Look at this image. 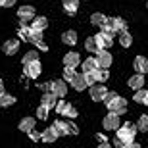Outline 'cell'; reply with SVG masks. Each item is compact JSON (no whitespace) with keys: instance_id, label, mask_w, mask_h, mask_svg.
<instances>
[{"instance_id":"cell-1","label":"cell","mask_w":148,"mask_h":148,"mask_svg":"<svg viewBox=\"0 0 148 148\" xmlns=\"http://www.w3.org/2000/svg\"><path fill=\"white\" fill-rule=\"evenodd\" d=\"M106 106H108V110L110 112H115V114H125L127 110V100L125 98H121L119 94H115V92H108V96H106Z\"/></svg>"},{"instance_id":"cell-2","label":"cell","mask_w":148,"mask_h":148,"mask_svg":"<svg viewBox=\"0 0 148 148\" xmlns=\"http://www.w3.org/2000/svg\"><path fill=\"white\" fill-rule=\"evenodd\" d=\"M135 135H137V127L133 123H123V125L115 131V138H119L123 144H129V143H135Z\"/></svg>"},{"instance_id":"cell-3","label":"cell","mask_w":148,"mask_h":148,"mask_svg":"<svg viewBox=\"0 0 148 148\" xmlns=\"http://www.w3.org/2000/svg\"><path fill=\"white\" fill-rule=\"evenodd\" d=\"M102 125H104L106 131H117V129L121 127V115L115 114V112H110V114L104 117Z\"/></svg>"},{"instance_id":"cell-4","label":"cell","mask_w":148,"mask_h":148,"mask_svg":"<svg viewBox=\"0 0 148 148\" xmlns=\"http://www.w3.org/2000/svg\"><path fill=\"white\" fill-rule=\"evenodd\" d=\"M108 92H110V90H108L102 83H96V85L90 87V98H92L94 102H102V100H106Z\"/></svg>"},{"instance_id":"cell-5","label":"cell","mask_w":148,"mask_h":148,"mask_svg":"<svg viewBox=\"0 0 148 148\" xmlns=\"http://www.w3.org/2000/svg\"><path fill=\"white\" fill-rule=\"evenodd\" d=\"M94 38H96V44H98L100 50H108L114 44V35H108L104 31H98V33L94 35Z\"/></svg>"},{"instance_id":"cell-6","label":"cell","mask_w":148,"mask_h":148,"mask_svg":"<svg viewBox=\"0 0 148 148\" xmlns=\"http://www.w3.org/2000/svg\"><path fill=\"white\" fill-rule=\"evenodd\" d=\"M56 112L62 114V115H66V117H69V119L77 117V110L69 104V102H64V100H58V104H56Z\"/></svg>"},{"instance_id":"cell-7","label":"cell","mask_w":148,"mask_h":148,"mask_svg":"<svg viewBox=\"0 0 148 148\" xmlns=\"http://www.w3.org/2000/svg\"><path fill=\"white\" fill-rule=\"evenodd\" d=\"M96 62H98L100 67L108 69V67L112 66V62H114V56H112L108 50H98V52H96Z\"/></svg>"},{"instance_id":"cell-8","label":"cell","mask_w":148,"mask_h":148,"mask_svg":"<svg viewBox=\"0 0 148 148\" xmlns=\"http://www.w3.org/2000/svg\"><path fill=\"white\" fill-rule=\"evenodd\" d=\"M17 17L21 19V23L33 21L35 19V8L33 6H21V8L17 10Z\"/></svg>"},{"instance_id":"cell-9","label":"cell","mask_w":148,"mask_h":148,"mask_svg":"<svg viewBox=\"0 0 148 148\" xmlns=\"http://www.w3.org/2000/svg\"><path fill=\"white\" fill-rule=\"evenodd\" d=\"M40 71H42V66H40V62H31V64H27L25 66V75L29 77V79H37L38 75H40Z\"/></svg>"},{"instance_id":"cell-10","label":"cell","mask_w":148,"mask_h":148,"mask_svg":"<svg viewBox=\"0 0 148 148\" xmlns=\"http://www.w3.org/2000/svg\"><path fill=\"white\" fill-rule=\"evenodd\" d=\"M52 92L58 96V98H64L67 94V83L64 79H58V81H52Z\"/></svg>"},{"instance_id":"cell-11","label":"cell","mask_w":148,"mask_h":148,"mask_svg":"<svg viewBox=\"0 0 148 148\" xmlns=\"http://www.w3.org/2000/svg\"><path fill=\"white\" fill-rule=\"evenodd\" d=\"M19 50V40L17 38H10V40H6L4 44H2V52H4L6 56H14Z\"/></svg>"},{"instance_id":"cell-12","label":"cell","mask_w":148,"mask_h":148,"mask_svg":"<svg viewBox=\"0 0 148 148\" xmlns=\"http://www.w3.org/2000/svg\"><path fill=\"white\" fill-rule=\"evenodd\" d=\"M133 67H135V71L140 73V75L148 73V58H144V56H137L135 62H133Z\"/></svg>"},{"instance_id":"cell-13","label":"cell","mask_w":148,"mask_h":148,"mask_svg":"<svg viewBox=\"0 0 148 148\" xmlns=\"http://www.w3.org/2000/svg\"><path fill=\"white\" fill-rule=\"evenodd\" d=\"M127 85H129V88H133L135 92H137V90H140V88H144V75L137 73V75L129 77V81H127Z\"/></svg>"},{"instance_id":"cell-14","label":"cell","mask_w":148,"mask_h":148,"mask_svg":"<svg viewBox=\"0 0 148 148\" xmlns=\"http://www.w3.org/2000/svg\"><path fill=\"white\" fill-rule=\"evenodd\" d=\"M79 64H81V58H79L77 52H67V54L64 56V66L66 67H73V69H75Z\"/></svg>"},{"instance_id":"cell-15","label":"cell","mask_w":148,"mask_h":148,"mask_svg":"<svg viewBox=\"0 0 148 148\" xmlns=\"http://www.w3.org/2000/svg\"><path fill=\"white\" fill-rule=\"evenodd\" d=\"M40 102H42L40 106H46L48 110H52V108H56V104H58V96H56L54 92H44Z\"/></svg>"},{"instance_id":"cell-16","label":"cell","mask_w":148,"mask_h":148,"mask_svg":"<svg viewBox=\"0 0 148 148\" xmlns=\"http://www.w3.org/2000/svg\"><path fill=\"white\" fill-rule=\"evenodd\" d=\"M98 67L100 66H98V62H96L94 56H90V58H87V60L83 62V73H94Z\"/></svg>"},{"instance_id":"cell-17","label":"cell","mask_w":148,"mask_h":148,"mask_svg":"<svg viewBox=\"0 0 148 148\" xmlns=\"http://www.w3.org/2000/svg\"><path fill=\"white\" fill-rule=\"evenodd\" d=\"M46 25H48V19H46V17H42V16L35 17L33 21H31V29H33V31H37V33H42L44 29H46Z\"/></svg>"},{"instance_id":"cell-18","label":"cell","mask_w":148,"mask_h":148,"mask_svg":"<svg viewBox=\"0 0 148 148\" xmlns=\"http://www.w3.org/2000/svg\"><path fill=\"white\" fill-rule=\"evenodd\" d=\"M71 87L75 88V90H83V88H87V87H88L87 79H85V73H77V75L73 77V81H71Z\"/></svg>"},{"instance_id":"cell-19","label":"cell","mask_w":148,"mask_h":148,"mask_svg":"<svg viewBox=\"0 0 148 148\" xmlns=\"http://www.w3.org/2000/svg\"><path fill=\"white\" fill-rule=\"evenodd\" d=\"M58 137H60V133L54 129V125L48 127V129H44V133H42V140H44V143H48V144L50 143H56Z\"/></svg>"},{"instance_id":"cell-20","label":"cell","mask_w":148,"mask_h":148,"mask_svg":"<svg viewBox=\"0 0 148 148\" xmlns=\"http://www.w3.org/2000/svg\"><path fill=\"white\" fill-rule=\"evenodd\" d=\"M35 117H23L21 121H19V131L21 133H31L35 129Z\"/></svg>"},{"instance_id":"cell-21","label":"cell","mask_w":148,"mask_h":148,"mask_svg":"<svg viewBox=\"0 0 148 148\" xmlns=\"http://www.w3.org/2000/svg\"><path fill=\"white\" fill-rule=\"evenodd\" d=\"M110 25L114 29V33H123L127 31L125 29V19H121V17H110Z\"/></svg>"},{"instance_id":"cell-22","label":"cell","mask_w":148,"mask_h":148,"mask_svg":"<svg viewBox=\"0 0 148 148\" xmlns=\"http://www.w3.org/2000/svg\"><path fill=\"white\" fill-rule=\"evenodd\" d=\"M62 4H64V10H66L69 16H73L77 12V8H79V0H62Z\"/></svg>"},{"instance_id":"cell-23","label":"cell","mask_w":148,"mask_h":148,"mask_svg":"<svg viewBox=\"0 0 148 148\" xmlns=\"http://www.w3.org/2000/svg\"><path fill=\"white\" fill-rule=\"evenodd\" d=\"M108 21V17L104 16V14H98V12H94L92 16H90V23H92L94 27H102V25H104V23Z\"/></svg>"},{"instance_id":"cell-24","label":"cell","mask_w":148,"mask_h":148,"mask_svg":"<svg viewBox=\"0 0 148 148\" xmlns=\"http://www.w3.org/2000/svg\"><path fill=\"white\" fill-rule=\"evenodd\" d=\"M62 42L69 44V46L77 44V33H75V31H66V33L62 35Z\"/></svg>"},{"instance_id":"cell-25","label":"cell","mask_w":148,"mask_h":148,"mask_svg":"<svg viewBox=\"0 0 148 148\" xmlns=\"http://www.w3.org/2000/svg\"><path fill=\"white\" fill-rule=\"evenodd\" d=\"M94 77H96V83H106L110 79V71L104 69V67H98V69L94 71Z\"/></svg>"},{"instance_id":"cell-26","label":"cell","mask_w":148,"mask_h":148,"mask_svg":"<svg viewBox=\"0 0 148 148\" xmlns=\"http://www.w3.org/2000/svg\"><path fill=\"white\" fill-rule=\"evenodd\" d=\"M133 100H135L137 104H146V102H148V90H146V88L137 90V92H135V96H133Z\"/></svg>"},{"instance_id":"cell-27","label":"cell","mask_w":148,"mask_h":148,"mask_svg":"<svg viewBox=\"0 0 148 148\" xmlns=\"http://www.w3.org/2000/svg\"><path fill=\"white\" fill-rule=\"evenodd\" d=\"M54 129L60 135H69V131H67V121L66 119H56L54 121Z\"/></svg>"},{"instance_id":"cell-28","label":"cell","mask_w":148,"mask_h":148,"mask_svg":"<svg viewBox=\"0 0 148 148\" xmlns=\"http://www.w3.org/2000/svg\"><path fill=\"white\" fill-rule=\"evenodd\" d=\"M119 44L121 46H125V48H129L133 44V37L129 31H123V33H119Z\"/></svg>"},{"instance_id":"cell-29","label":"cell","mask_w":148,"mask_h":148,"mask_svg":"<svg viewBox=\"0 0 148 148\" xmlns=\"http://www.w3.org/2000/svg\"><path fill=\"white\" fill-rule=\"evenodd\" d=\"M31 33H33L31 25H27V23H21V27H19V37H21L23 40H29V38H31Z\"/></svg>"},{"instance_id":"cell-30","label":"cell","mask_w":148,"mask_h":148,"mask_svg":"<svg viewBox=\"0 0 148 148\" xmlns=\"http://www.w3.org/2000/svg\"><path fill=\"white\" fill-rule=\"evenodd\" d=\"M37 60H38V52L37 50H29L27 54L23 56V66H27L31 62H37Z\"/></svg>"},{"instance_id":"cell-31","label":"cell","mask_w":148,"mask_h":148,"mask_svg":"<svg viewBox=\"0 0 148 148\" xmlns=\"http://www.w3.org/2000/svg\"><path fill=\"white\" fill-rule=\"evenodd\" d=\"M85 48L88 50V52H94V54H96V52H98V44H96V38L94 37H88L87 38V42H85Z\"/></svg>"},{"instance_id":"cell-32","label":"cell","mask_w":148,"mask_h":148,"mask_svg":"<svg viewBox=\"0 0 148 148\" xmlns=\"http://www.w3.org/2000/svg\"><path fill=\"white\" fill-rule=\"evenodd\" d=\"M137 129H138V131H144V133H148V115H146V114H143L140 117H138Z\"/></svg>"},{"instance_id":"cell-33","label":"cell","mask_w":148,"mask_h":148,"mask_svg":"<svg viewBox=\"0 0 148 148\" xmlns=\"http://www.w3.org/2000/svg\"><path fill=\"white\" fill-rule=\"evenodd\" d=\"M14 102H16V98H14L12 94H6V92H4L2 96H0V106H4V108H8V106H12Z\"/></svg>"},{"instance_id":"cell-34","label":"cell","mask_w":148,"mask_h":148,"mask_svg":"<svg viewBox=\"0 0 148 148\" xmlns=\"http://www.w3.org/2000/svg\"><path fill=\"white\" fill-rule=\"evenodd\" d=\"M75 75H77V73H75L73 67H64V81H66V83H71Z\"/></svg>"},{"instance_id":"cell-35","label":"cell","mask_w":148,"mask_h":148,"mask_svg":"<svg viewBox=\"0 0 148 148\" xmlns=\"http://www.w3.org/2000/svg\"><path fill=\"white\" fill-rule=\"evenodd\" d=\"M29 42H33V44H40V42H44L42 40V33H37V31H33V33H31V38H29Z\"/></svg>"},{"instance_id":"cell-36","label":"cell","mask_w":148,"mask_h":148,"mask_svg":"<svg viewBox=\"0 0 148 148\" xmlns=\"http://www.w3.org/2000/svg\"><path fill=\"white\" fill-rule=\"evenodd\" d=\"M48 108H46V106H40V108H38L37 110V117L38 119H46V117H48Z\"/></svg>"},{"instance_id":"cell-37","label":"cell","mask_w":148,"mask_h":148,"mask_svg":"<svg viewBox=\"0 0 148 148\" xmlns=\"http://www.w3.org/2000/svg\"><path fill=\"white\" fill-rule=\"evenodd\" d=\"M85 79H87L88 87H92V85H96V77H94V73H85Z\"/></svg>"},{"instance_id":"cell-38","label":"cell","mask_w":148,"mask_h":148,"mask_svg":"<svg viewBox=\"0 0 148 148\" xmlns=\"http://www.w3.org/2000/svg\"><path fill=\"white\" fill-rule=\"evenodd\" d=\"M67 131H69V135H77L79 129H77V125L73 123V121H67Z\"/></svg>"},{"instance_id":"cell-39","label":"cell","mask_w":148,"mask_h":148,"mask_svg":"<svg viewBox=\"0 0 148 148\" xmlns=\"http://www.w3.org/2000/svg\"><path fill=\"white\" fill-rule=\"evenodd\" d=\"M29 137H31V140H42V133H37L33 129V131L29 133Z\"/></svg>"},{"instance_id":"cell-40","label":"cell","mask_w":148,"mask_h":148,"mask_svg":"<svg viewBox=\"0 0 148 148\" xmlns=\"http://www.w3.org/2000/svg\"><path fill=\"white\" fill-rule=\"evenodd\" d=\"M123 148H143L140 144H137V143H129V144H125Z\"/></svg>"},{"instance_id":"cell-41","label":"cell","mask_w":148,"mask_h":148,"mask_svg":"<svg viewBox=\"0 0 148 148\" xmlns=\"http://www.w3.org/2000/svg\"><path fill=\"white\" fill-rule=\"evenodd\" d=\"M114 146H115V148H123V146H125V144L121 143L119 138H115V140H114Z\"/></svg>"},{"instance_id":"cell-42","label":"cell","mask_w":148,"mask_h":148,"mask_svg":"<svg viewBox=\"0 0 148 148\" xmlns=\"http://www.w3.org/2000/svg\"><path fill=\"white\" fill-rule=\"evenodd\" d=\"M16 4V0H4V6L6 8H10V6H14Z\"/></svg>"},{"instance_id":"cell-43","label":"cell","mask_w":148,"mask_h":148,"mask_svg":"<svg viewBox=\"0 0 148 148\" xmlns=\"http://www.w3.org/2000/svg\"><path fill=\"white\" fill-rule=\"evenodd\" d=\"M98 148H114V146H112L110 143H100V144H98Z\"/></svg>"},{"instance_id":"cell-44","label":"cell","mask_w":148,"mask_h":148,"mask_svg":"<svg viewBox=\"0 0 148 148\" xmlns=\"http://www.w3.org/2000/svg\"><path fill=\"white\" fill-rule=\"evenodd\" d=\"M2 94H4V83L0 81V96H2Z\"/></svg>"},{"instance_id":"cell-45","label":"cell","mask_w":148,"mask_h":148,"mask_svg":"<svg viewBox=\"0 0 148 148\" xmlns=\"http://www.w3.org/2000/svg\"><path fill=\"white\" fill-rule=\"evenodd\" d=\"M0 6H4V0H0Z\"/></svg>"},{"instance_id":"cell-46","label":"cell","mask_w":148,"mask_h":148,"mask_svg":"<svg viewBox=\"0 0 148 148\" xmlns=\"http://www.w3.org/2000/svg\"><path fill=\"white\" fill-rule=\"evenodd\" d=\"M146 106H148V102H146Z\"/></svg>"},{"instance_id":"cell-47","label":"cell","mask_w":148,"mask_h":148,"mask_svg":"<svg viewBox=\"0 0 148 148\" xmlns=\"http://www.w3.org/2000/svg\"><path fill=\"white\" fill-rule=\"evenodd\" d=\"M146 6H148V2H146Z\"/></svg>"},{"instance_id":"cell-48","label":"cell","mask_w":148,"mask_h":148,"mask_svg":"<svg viewBox=\"0 0 148 148\" xmlns=\"http://www.w3.org/2000/svg\"><path fill=\"white\" fill-rule=\"evenodd\" d=\"M0 50H2V48H0Z\"/></svg>"}]
</instances>
